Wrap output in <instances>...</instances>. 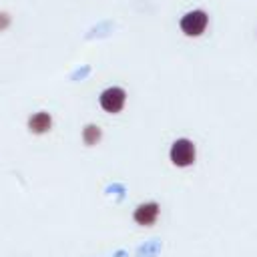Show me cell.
<instances>
[{"label":"cell","instance_id":"6da1fadb","mask_svg":"<svg viewBox=\"0 0 257 257\" xmlns=\"http://www.w3.org/2000/svg\"><path fill=\"white\" fill-rule=\"evenodd\" d=\"M169 157H171V163L175 167H191L195 163V157H197V149L195 145L189 141V139H177L173 145H171V151H169Z\"/></svg>","mask_w":257,"mask_h":257},{"label":"cell","instance_id":"7a4b0ae2","mask_svg":"<svg viewBox=\"0 0 257 257\" xmlns=\"http://www.w3.org/2000/svg\"><path fill=\"white\" fill-rule=\"evenodd\" d=\"M209 16L203 10H191L179 20V28L185 36H201L207 30Z\"/></svg>","mask_w":257,"mask_h":257},{"label":"cell","instance_id":"3957f363","mask_svg":"<svg viewBox=\"0 0 257 257\" xmlns=\"http://www.w3.org/2000/svg\"><path fill=\"white\" fill-rule=\"evenodd\" d=\"M124 100H126V92H124L120 86H110V88H106V90L100 94L98 104H100V108H102L104 112L116 114V112H120V110L124 108Z\"/></svg>","mask_w":257,"mask_h":257},{"label":"cell","instance_id":"277c9868","mask_svg":"<svg viewBox=\"0 0 257 257\" xmlns=\"http://www.w3.org/2000/svg\"><path fill=\"white\" fill-rule=\"evenodd\" d=\"M159 211H161L159 203H155V201H147V203H141V205L135 209L133 219H135V223L141 225V227H151V225L157 223V219H159Z\"/></svg>","mask_w":257,"mask_h":257},{"label":"cell","instance_id":"5b68a950","mask_svg":"<svg viewBox=\"0 0 257 257\" xmlns=\"http://www.w3.org/2000/svg\"><path fill=\"white\" fill-rule=\"evenodd\" d=\"M52 128V116L48 112H34L28 116V131L32 135H44Z\"/></svg>","mask_w":257,"mask_h":257},{"label":"cell","instance_id":"8992f818","mask_svg":"<svg viewBox=\"0 0 257 257\" xmlns=\"http://www.w3.org/2000/svg\"><path fill=\"white\" fill-rule=\"evenodd\" d=\"M100 137H102V131L96 126V124H86L82 128V143L86 147H94L100 143Z\"/></svg>","mask_w":257,"mask_h":257},{"label":"cell","instance_id":"52a82bcc","mask_svg":"<svg viewBox=\"0 0 257 257\" xmlns=\"http://www.w3.org/2000/svg\"><path fill=\"white\" fill-rule=\"evenodd\" d=\"M10 24V14L8 12H0V30H4Z\"/></svg>","mask_w":257,"mask_h":257}]
</instances>
